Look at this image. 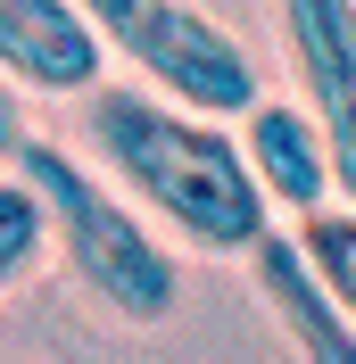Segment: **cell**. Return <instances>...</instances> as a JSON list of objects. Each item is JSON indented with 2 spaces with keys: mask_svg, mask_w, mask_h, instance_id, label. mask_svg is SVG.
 Returning a JSON list of instances; mask_svg holds the SVG:
<instances>
[{
  "mask_svg": "<svg viewBox=\"0 0 356 364\" xmlns=\"http://www.w3.org/2000/svg\"><path fill=\"white\" fill-rule=\"evenodd\" d=\"M83 141L91 166L199 257H241L273 224L266 191L241 158V133H224L216 116L182 108L150 83H91L83 91Z\"/></svg>",
  "mask_w": 356,
  "mask_h": 364,
  "instance_id": "cell-1",
  "label": "cell"
},
{
  "mask_svg": "<svg viewBox=\"0 0 356 364\" xmlns=\"http://www.w3.org/2000/svg\"><path fill=\"white\" fill-rule=\"evenodd\" d=\"M9 174L42 199L50 249L67 257V273L116 323H141V331H150V323H166L182 306V273H174V257H166V240H157V224L91 158H75L67 141H33L25 133L17 158H9Z\"/></svg>",
  "mask_w": 356,
  "mask_h": 364,
  "instance_id": "cell-2",
  "label": "cell"
},
{
  "mask_svg": "<svg viewBox=\"0 0 356 364\" xmlns=\"http://www.w3.org/2000/svg\"><path fill=\"white\" fill-rule=\"evenodd\" d=\"M75 9L91 17V33H100L108 58H125L150 91H166L182 108L241 116V108L266 100L257 58H248L207 9H191V0H75Z\"/></svg>",
  "mask_w": 356,
  "mask_h": 364,
  "instance_id": "cell-3",
  "label": "cell"
},
{
  "mask_svg": "<svg viewBox=\"0 0 356 364\" xmlns=\"http://www.w3.org/2000/svg\"><path fill=\"white\" fill-rule=\"evenodd\" d=\"M273 17L298 67V100L332 141V182L356 207V0H273Z\"/></svg>",
  "mask_w": 356,
  "mask_h": 364,
  "instance_id": "cell-4",
  "label": "cell"
},
{
  "mask_svg": "<svg viewBox=\"0 0 356 364\" xmlns=\"http://www.w3.org/2000/svg\"><path fill=\"white\" fill-rule=\"evenodd\" d=\"M241 265H248V290H257V306L273 315V331L290 340L298 364H356V315L323 290V273L307 265L298 232L266 224L241 249Z\"/></svg>",
  "mask_w": 356,
  "mask_h": 364,
  "instance_id": "cell-5",
  "label": "cell"
},
{
  "mask_svg": "<svg viewBox=\"0 0 356 364\" xmlns=\"http://www.w3.org/2000/svg\"><path fill=\"white\" fill-rule=\"evenodd\" d=\"M108 75V50L91 33V17L75 0H0V83L17 91H91Z\"/></svg>",
  "mask_w": 356,
  "mask_h": 364,
  "instance_id": "cell-6",
  "label": "cell"
},
{
  "mask_svg": "<svg viewBox=\"0 0 356 364\" xmlns=\"http://www.w3.org/2000/svg\"><path fill=\"white\" fill-rule=\"evenodd\" d=\"M241 158H248V174H257L273 215H315V207L340 199L332 141H323L307 100H257V108H241Z\"/></svg>",
  "mask_w": 356,
  "mask_h": 364,
  "instance_id": "cell-7",
  "label": "cell"
},
{
  "mask_svg": "<svg viewBox=\"0 0 356 364\" xmlns=\"http://www.w3.org/2000/svg\"><path fill=\"white\" fill-rule=\"evenodd\" d=\"M50 257V232H42V199L25 191L9 166H0V298L17 290V282H33Z\"/></svg>",
  "mask_w": 356,
  "mask_h": 364,
  "instance_id": "cell-8",
  "label": "cell"
},
{
  "mask_svg": "<svg viewBox=\"0 0 356 364\" xmlns=\"http://www.w3.org/2000/svg\"><path fill=\"white\" fill-rule=\"evenodd\" d=\"M290 232H298L307 265L323 273V290L356 315V207H348V199H340V207H315V215H298Z\"/></svg>",
  "mask_w": 356,
  "mask_h": 364,
  "instance_id": "cell-9",
  "label": "cell"
},
{
  "mask_svg": "<svg viewBox=\"0 0 356 364\" xmlns=\"http://www.w3.org/2000/svg\"><path fill=\"white\" fill-rule=\"evenodd\" d=\"M17 141H25V116H17V91L0 83V166L17 158Z\"/></svg>",
  "mask_w": 356,
  "mask_h": 364,
  "instance_id": "cell-10",
  "label": "cell"
}]
</instances>
